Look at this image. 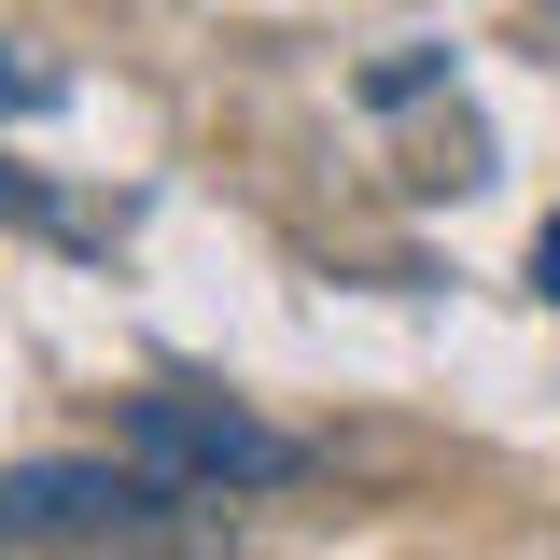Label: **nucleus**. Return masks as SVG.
Listing matches in <instances>:
<instances>
[{
  "mask_svg": "<svg viewBox=\"0 0 560 560\" xmlns=\"http://www.w3.org/2000/svg\"><path fill=\"white\" fill-rule=\"evenodd\" d=\"M168 518H197V504L127 448H57V463L0 477V560H84V547H127V533H168Z\"/></svg>",
  "mask_w": 560,
  "mask_h": 560,
  "instance_id": "1",
  "label": "nucleus"
},
{
  "mask_svg": "<svg viewBox=\"0 0 560 560\" xmlns=\"http://www.w3.org/2000/svg\"><path fill=\"white\" fill-rule=\"evenodd\" d=\"M113 448L154 463L183 504H253V490L308 477V448H294L280 420H253L238 393H127V407H113Z\"/></svg>",
  "mask_w": 560,
  "mask_h": 560,
  "instance_id": "2",
  "label": "nucleus"
},
{
  "mask_svg": "<svg viewBox=\"0 0 560 560\" xmlns=\"http://www.w3.org/2000/svg\"><path fill=\"white\" fill-rule=\"evenodd\" d=\"M84 560H238L224 518H168V533H127V547H84Z\"/></svg>",
  "mask_w": 560,
  "mask_h": 560,
  "instance_id": "3",
  "label": "nucleus"
},
{
  "mask_svg": "<svg viewBox=\"0 0 560 560\" xmlns=\"http://www.w3.org/2000/svg\"><path fill=\"white\" fill-rule=\"evenodd\" d=\"M434 70H448V57H434V43H407V57H393V70H364V98L393 113V98H420V84H434Z\"/></svg>",
  "mask_w": 560,
  "mask_h": 560,
  "instance_id": "4",
  "label": "nucleus"
},
{
  "mask_svg": "<svg viewBox=\"0 0 560 560\" xmlns=\"http://www.w3.org/2000/svg\"><path fill=\"white\" fill-rule=\"evenodd\" d=\"M43 98H57V70H28L14 43H0V113H43Z\"/></svg>",
  "mask_w": 560,
  "mask_h": 560,
  "instance_id": "5",
  "label": "nucleus"
},
{
  "mask_svg": "<svg viewBox=\"0 0 560 560\" xmlns=\"http://www.w3.org/2000/svg\"><path fill=\"white\" fill-rule=\"evenodd\" d=\"M0 210H14V224H70V210L43 197V183H28V168H0Z\"/></svg>",
  "mask_w": 560,
  "mask_h": 560,
  "instance_id": "6",
  "label": "nucleus"
},
{
  "mask_svg": "<svg viewBox=\"0 0 560 560\" xmlns=\"http://www.w3.org/2000/svg\"><path fill=\"white\" fill-rule=\"evenodd\" d=\"M533 280H547V294H560V224H547V238H533Z\"/></svg>",
  "mask_w": 560,
  "mask_h": 560,
  "instance_id": "7",
  "label": "nucleus"
}]
</instances>
